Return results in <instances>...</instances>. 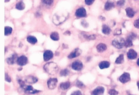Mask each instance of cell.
<instances>
[{"mask_svg":"<svg viewBox=\"0 0 139 95\" xmlns=\"http://www.w3.org/2000/svg\"><path fill=\"white\" fill-rule=\"evenodd\" d=\"M137 64H138V66H139V59H138V61H137Z\"/></svg>","mask_w":139,"mask_h":95,"instance_id":"42","label":"cell"},{"mask_svg":"<svg viewBox=\"0 0 139 95\" xmlns=\"http://www.w3.org/2000/svg\"><path fill=\"white\" fill-rule=\"evenodd\" d=\"M100 18H101L102 20H105V18L104 17H100Z\"/></svg>","mask_w":139,"mask_h":95,"instance_id":"41","label":"cell"},{"mask_svg":"<svg viewBox=\"0 0 139 95\" xmlns=\"http://www.w3.org/2000/svg\"><path fill=\"white\" fill-rule=\"evenodd\" d=\"M121 33H122V30L120 28L116 29L114 32V35H121Z\"/></svg>","mask_w":139,"mask_h":95,"instance_id":"32","label":"cell"},{"mask_svg":"<svg viewBox=\"0 0 139 95\" xmlns=\"http://www.w3.org/2000/svg\"><path fill=\"white\" fill-rule=\"evenodd\" d=\"M58 80L56 78H51L48 80V87L50 90H54L57 85Z\"/></svg>","mask_w":139,"mask_h":95,"instance_id":"6","label":"cell"},{"mask_svg":"<svg viewBox=\"0 0 139 95\" xmlns=\"http://www.w3.org/2000/svg\"><path fill=\"white\" fill-rule=\"evenodd\" d=\"M128 38L130 39L131 40H135V39L136 38V35H135L134 33H131V34L128 36Z\"/></svg>","mask_w":139,"mask_h":95,"instance_id":"29","label":"cell"},{"mask_svg":"<svg viewBox=\"0 0 139 95\" xmlns=\"http://www.w3.org/2000/svg\"><path fill=\"white\" fill-rule=\"evenodd\" d=\"M42 3L46 4V5H48V6H50L53 4L54 2V0H42Z\"/></svg>","mask_w":139,"mask_h":95,"instance_id":"28","label":"cell"},{"mask_svg":"<svg viewBox=\"0 0 139 95\" xmlns=\"http://www.w3.org/2000/svg\"><path fill=\"white\" fill-rule=\"evenodd\" d=\"M24 90L27 94H35V93H37L39 92V90H34L32 86H26L24 87Z\"/></svg>","mask_w":139,"mask_h":95,"instance_id":"11","label":"cell"},{"mask_svg":"<svg viewBox=\"0 0 139 95\" xmlns=\"http://www.w3.org/2000/svg\"><path fill=\"white\" fill-rule=\"evenodd\" d=\"M12 32V28L11 27H5L4 28V35H9Z\"/></svg>","mask_w":139,"mask_h":95,"instance_id":"24","label":"cell"},{"mask_svg":"<svg viewBox=\"0 0 139 95\" xmlns=\"http://www.w3.org/2000/svg\"><path fill=\"white\" fill-rule=\"evenodd\" d=\"M37 78L34 77V76H32V75H30V76H27L26 78H25V82L27 83H30V84H35L37 82Z\"/></svg>","mask_w":139,"mask_h":95,"instance_id":"14","label":"cell"},{"mask_svg":"<svg viewBox=\"0 0 139 95\" xmlns=\"http://www.w3.org/2000/svg\"><path fill=\"white\" fill-rule=\"evenodd\" d=\"M70 95H81V92L80 91H75V92H72Z\"/></svg>","mask_w":139,"mask_h":95,"instance_id":"37","label":"cell"},{"mask_svg":"<svg viewBox=\"0 0 139 95\" xmlns=\"http://www.w3.org/2000/svg\"><path fill=\"white\" fill-rule=\"evenodd\" d=\"M110 67V63L108 61H102L99 63V68L100 69H104Z\"/></svg>","mask_w":139,"mask_h":95,"instance_id":"18","label":"cell"},{"mask_svg":"<svg viewBox=\"0 0 139 95\" xmlns=\"http://www.w3.org/2000/svg\"><path fill=\"white\" fill-rule=\"evenodd\" d=\"M81 53V51L79 49H74L72 52H71L70 54V55L68 56V58L69 59H74V58H76L77 56H79Z\"/></svg>","mask_w":139,"mask_h":95,"instance_id":"8","label":"cell"},{"mask_svg":"<svg viewBox=\"0 0 139 95\" xmlns=\"http://www.w3.org/2000/svg\"><path fill=\"white\" fill-rule=\"evenodd\" d=\"M69 74V71L68 69H64V70H62L60 73V75L61 76H67Z\"/></svg>","mask_w":139,"mask_h":95,"instance_id":"27","label":"cell"},{"mask_svg":"<svg viewBox=\"0 0 139 95\" xmlns=\"http://www.w3.org/2000/svg\"><path fill=\"white\" fill-rule=\"evenodd\" d=\"M126 12H127V16L129 17V18H133L135 15V12L131 8H126Z\"/></svg>","mask_w":139,"mask_h":95,"instance_id":"15","label":"cell"},{"mask_svg":"<svg viewBox=\"0 0 139 95\" xmlns=\"http://www.w3.org/2000/svg\"><path fill=\"white\" fill-rule=\"evenodd\" d=\"M109 95H118V92L117 91H116L115 90H110V91H109Z\"/></svg>","mask_w":139,"mask_h":95,"instance_id":"31","label":"cell"},{"mask_svg":"<svg viewBox=\"0 0 139 95\" xmlns=\"http://www.w3.org/2000/svg\"><path fill=\"white\" fill-rule=\"evenodd\" d=\"M15 7H16V8L18 10H23L25 8V4L23 1H20V2H18L17 3Z\"/></svg>","mask_w":139,"mask_h":95,"instance_id":"22","label":"cell"},{"mask_svg":"<svg viewBox=\"0 0 139 95\" xmlns=\"http://www.w3.org/2000/svg\"><path fill=\"white\" fill-rule=\"evenodd\" d=\"M70 87V83L69 82L63 83H61V85H60L61 89V90H63L68 89Z\"/></svg>","mask_w":139,"mask_h":95,"instance_id":"20","label":"cell"},{"mask_svg":"<svg viewBox=\"0 0 139 95\" xmlns=\"http://www.w3.org/2000/svg\"><path fill=\"white\" fill-rule=\"evenodd\" d=\"M44 69L47 73H49L50 75H55L58 71V67L56 65V63H53V62H50V63H48L44 65Z\"/></svg>","mask_w":139,"mask_h":95,"instance_id":"1","label":"cell"},{"mask_svg":"<svg viewBox=\"0 0 139 95\" xmlns=\"http://www.w3.org/2000/svg\"><path fill=\"white\" fill-rule=\"evenodd\" d=\"M137 85H138V88H139V81L137 83Z\"/></svg>","mask_w":139,"mask_h":95,"instance_id":"43","label":"cell"},{"mask_svg":"<svg viewBox=\"0 0 139 95\" xmlns=\"http://www.w3.org/2000/svg\"><path fill=\"white\" fill-rule=\"evenodd\" d=\"M124 3H125V0H120V1H117V5L122 6V5L124 4Z\"/></svg>","mask_w":139,"mask_h":95,"instance_id":"34","label":"cell"},{"mask_svg":"<svg viewBox=\"0 0 139 95\" xmlns=\"http://www.w3.org/2000/svg\"><path fill=\"white\" fill-rule=\"evenodd\" d=\"M131 80L130 78V75L128 73H124V74H122L120 78H119V80L122 83H127V82H129Z\"/></svg>","mask_w":139,"mask_h":95,"instance_id":"3","label":"cell"},{"mask_svg":"<svg viewBox=\"0 0 139 95\" xmlns=\"http://www.w3.org/2000/svg\"><path fill=\"white\" fill-rule=\"evenodd\" d=\"M96 49H97V51H98V52H103V51H104L106 50L107 47H106V45L104 44H99L97 46Z\"/></svg>","mask_w":139,"mask_h":95,"instance_id":"17","label":"cell"},{"mask_svg":"<svg viewBox=\"0 0 139 95\" xmlns=\"http://www.w3.org/2000/svg\"><path fill=\"white\" fill-rule=\"evenodd\" d=\"M112 45L117 49H122L125 45V40L121 37H117L112 41Z\"/></svg>","mask_w":139,"mask_h":95,"instance_id":"2","label":"cell"},{"mask_svg":"<svg viewBox=\"0 0 139 95\" xmlns=\"http://www.w3.org/2000/svg\"><path fill=\"white\" fill-rule=\"evenodd\" d=\"M27 40L28 42L31 43V44H36L37 42V40L36 39V37H33V36H28L27 38Z\"/></svg>","mask_w":139,"mask_h":95,"instance_id":"21","label":"cell"},{"mask_svg":"<svg viewBox=\"0 0 139 95\" xmlns=\"http://www.w3.org/2000/svg\"><path fill=\"white\" fill-rule=\"evenodd\" d=\"M114 7V4L110 1H108L106 3H105V9L106 11H110L111 10L112 8Z\"/></svg>","mask_w":139,"mask_h":95,"instance_id":"16","label":"cell"},{"mask_svg":"<svg viewBox=\"0 0 139 95\" xmlns=\"http://www.w3.org/2000/svg\"><path fill=\"white\" fill-rule=\"evenodd\" d=\"M127 57L129 59H135L137 57V53L134 49H130L127 53Z\"/></svg>","mask_w":139,"mask_h":95,"instance_id":"13","label":"cell"},{"mask_svg":"<svg viewBox=\"0 0 139 95\" xmlns=\"http://www.w3.org/2000/svg\"><path fill=\"white\" fill-rule=\"evenodd\" d=\"M5 80H6L8 83H11V78H10V77L8 76V75H7V74L5 75Z\"/></svg>","mask_w":139,"mask_h":95,"instance_id":"36","label":"cell"},{"mask_svg":"<svg viewBox=\"0 0 139 95\" xmlns=\"http://www.w3.org/2000/svg\"><path fill=\"white\" fill-rule=\"evenodd\" d=\"M134 26H135L136 28H139V19L136 20L134 22Z\"/></svg>","mask_w":139,"mask_h":95,"instance_id":"35","label":"cell"},{"mask_svg":"<svg viewBox=\"0 0 139 95\" xmlns=\"http://www.w3.org/2000/svg\"><path fill=\"white\" fill-rule=\"evenodd\" d=\"M18 59V57L17 54H14L11 57H9V58L7 59V63L8 64H10V65L11 64H13L15 62H17Z\"/></svg>","mask_w":139,"mask_h":95,"instance_id":"10","label":"cell"},{"mask_svg":"<svg viewBox=\"0 0 139 95\" xmlns=\"http://www.w3.org/2000/svg\"><path fill=\"white\" fill-rule=\"evenodd\" d=\"M83 68V64L81 61H74L72 63V68L74 71H81Z\"/></svg>","mask_w":139,"mask_h":95,"instance_id":"4","label":"cell"},{"mask_svg":"<svg viewBox=\"0 0 139 95\" xmlns=\"http://www.w3.org/2000/svg\"><path fill=\"white\" fill-rule=\"evenodd\" d=\"M102 32H103V33H104L105 35H108L110 33L111 30L107 25H103V28H102Z\"/></svg>","mask_w":139,"mask_h":95,"instance_id":"19","label":"cell"},{"mask_svg":"<svg viewBox=\"0 0 139 95\" xmlns=\"http://www.w3.org/2000/svg\"><path fill=\"white\" fill-rule=\"evenodd\" d=\"M132 45H133L132 40H131L130 39L128 38V39L125 41V45H124V47H131Z\"/></svg>","mask_w":139,"mask_h":95,"instance_id":"26","label":"cell"},{"mask_svg":"<svg viewBox=\"0 0 139 95\" xmlns=\"http://www.w3.org/2000/svg\"><path fill=\"white\" fill-rule=\"evenodd\" d=\"M82 25H83V26L84 27H88V23H84V22H82V23H81Z\"/></svg>","mask_w":139,"mask_h":95,"instance_id":"40","label":"cell"},{"mask_svg":"<svg viewBox=\"0 0 139 95\" xmlns=\"http://www.w3.org/2000/svg\"><path fill=\"white\" fill-rule=\"evenodd\" d=\"M50 37H51V38L53 40H54V41H57V40H59V35H58V33L56 32H52V33L51 34Z\"/></svg>","mask_w":139,"mask_h":95,"instance_id":"23","label":"cell"},{"mask_svg":"<svg viewBox=\"0 0 139 95\" xmlns=\"http://www.w3.org/2000/svg\"><path fill=\"white\" fill-rule=\"evenodd\" d=\"M76 85L78 87H80V88H83L84 87V85L82 83V82L81 81H77V83H76Z\"/></svg>","mask_w":139,"mask_h":95,"instance_id":"30","label":"cell"},{"mask_svg":"<svg viewBox=\"0 0 139 95\" xmlns=\"http://www.w3.org/2000/svg\"><path fill=\"white\" fill-rule=\"evenodd\" d=\"M9 0H5V1H8Z\"/></svg>","mask_w":139,"mask_h":95,"instance_id":"44","label":"cell"},{"mask_svg":"<svg viewBox=\"0 0 139 95\" xmlns=\"http://www.w3.org/2000/svg\"><path fill=\"white\" fill-rule=\"evenodd\" d=\"M75 15L77 17H79V18H82V17H85L86 16V11L85 10V8H78L77 11H76V13H75Z\"/></svg>","mask_w":139,"mask_h":95,"instance_id":"5","label":"cell"},{"mask_svg":"<svg viewBox=\"0 0 139 95\" xmlns=\"http://www.w3.org/2000/svg\"><path fill=\"white\" fill-rule=\"evenodd\" d=\"M18 83H19V84L20 85V86H21L23 88H24V87H25V83H24L23 81H22L21 80H18Z\"/></svg>","mask_w":139,"mask_h":95,"instance_id":"38","label":"cell"},{"mask_svg":"<svg viewBox=\"0 0 139 95\" xmlns=\"http://www.w3.org/2000/svg\"><path fill=\"white\" fill-rule=\"evenodd\" d=\"M123 61H124V56L122 54H121V55H120V56L117 57V59H116L115 63H118V64H120V63H123Z\"/></svg>","mask_w":139,"mask_h":95,"instance_id":"25","label":"cell"},{"mask_svg":"<svg viewBox=\"0 0 139 95\" xmlns=\"http://www.w3.org/2000/svg\"><path fill=\"white\" fill-rule=\"evenodd\" d=\"M95 0H85V3L86 5H91L93 2H94Z\"/></svg>","mask_w":139,"mask_h":95,"instance_id":"33","label":"cell"},{"mask_svg":"<svg viewBox=\"0 0 139 95\" xmlns=\"http://www.w3.org/2000/svg\"><path fill=\"white\" fill-rule=\"evenodd\" d=\"M88 39L89 40H95L96 39V36L95 35H90V36H89L88 37Z\"/></svg>","mask_w":139,"mask_h":95,"instance_id":"39","label":"cell"},{"mask_svg":"<svg viewBox=\"0 0 139 95\" xmlns=\"http://www.w3.org/2000/svg\"><path fill=\"white\" fill-rule=\"evenodd\" d=\"M27 63V59L25 56H21L18 57V59L17 60L18 65H19L20 66H23L26 65Z\"/></svg>","mask_w":139,"mask_h":95,"instance_id":"7","label":"cell"},{"mask_svg":"<svg viewBox=\"0 0 139 95\" xmlns=\"http://www.w3.org/2000/svg\"><path fill=\"white\" fill-rule=\"evenodd\" d=\"M105 91L104 87H98L97 88H96L93 92H92V95H100L103 94Z\"/></svg>","mask_w":139,"mask_h":95,"instance_id":"12","label":"cell"},{"mask_svg":"<svg viewBox=\"0 0 139 95\" xmlns=\"http://www.w3.org/2000/svg\"><path fill=\"white\" fill-rule=\"evenodd\" d=\"M53 56H54V53L50 50H47L44 54V60L45 61H49Z\"/></svg>","mask_w":139,"mask_h":95,"instance_id":"9","label":"cell"}]
</instances>
